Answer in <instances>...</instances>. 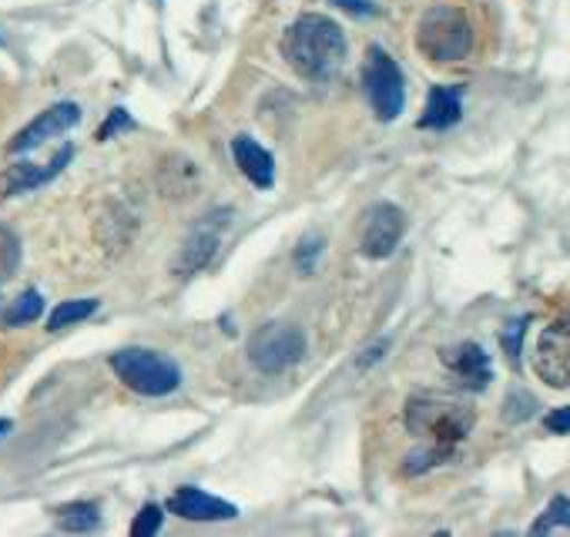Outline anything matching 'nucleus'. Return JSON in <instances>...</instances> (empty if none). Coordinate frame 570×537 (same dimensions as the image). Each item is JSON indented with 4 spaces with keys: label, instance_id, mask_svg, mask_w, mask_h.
Wrapping results in <instances>:
<instances>
[{
    "label": "nucleus",
    "instance_id": "f257e3e1",
    "mask_svg": "<svg viewBox=\"0 0 570 537\" xmlns=\"http://www.w3.org/2000/svg\"><path fill=\"white\" fill-rule=\"evenodd\" d=\"M282 58L306 81H326L346 61V35L333 18L303 14L282 38Z\"/></svg>",
    "mask_w": 570,
    "mask_h": 537
},
{
    "label": "nucleus",
    "instance_id": "f03ea898",
    "mask_svg": "<svg viewBox=\"0 0 570 537\" xmlns=\"http://www.w3.org/2000/svg\"><path fill=\"white\" fill-rule=\"evenodd\" d=\"M406 430L433 440V447L453 450L473 430V410L443 393H416L406 403Z\"/></svg>",
    "mask_w": 570,
    "mask_h": 537
},
{
    "label": "nucleus",
    "instance_id": "7ed1b4c3",
    "mask_svg": "<svg viewBox=\"0 0 570 537\" xmlns=\"http://www.w3.org/2000/svg\"><path fill=\"white\" fill-rule=\"evenodd\" d=\"M416 48L423 58L436 61V65H453L470 58L473 51V25L460 8L450 4H436L420 18L416 28Z\"/></svg>",
    "mask_w": 570,
    "mask_h": 537
},
{
    "label": "nucleus",
    "instance_id": "20e7f679",
    "mask_svg": "<svg viewBox=\"0 0 570 537\" xmlns=\"http://www.w3.org/2000/svg\"><path fill=\"white\" fill-rule=\"evenodd\" d=\"M111 370L118 380L141 393V397H168L181 387V370L171 357L148 350V346H131L111 357Z\"/></svg>",
    "mask_w": 570,
    "mask_h": 537
},
{
    "label": "nucleus",
    "instance_id": "39448f33",
    "mask_svg": "<svg viewBox=\"0 0 570 537\" xmlns=\"http://www.w3.org/2000/svg\"><path fill=\"white\" fill-rule=\"evenodd\" d=\"M306 357V333L293 323H268L248 340V360L258 373L275 377Z\"/></svg>",
    "mask_w": 570,
    "mask_h": 537
},
{
    "label": "nucleus",
    "instance_id": "423d86ee",
    "mask_svg": "<svg viewBox=\"0 0 570 537\" xmlns=\"http://www.w3.org/2000/svg\"><path fill=\"white\" fill-rule=\"evenodd\" d=\"M363 85L366 95L373 101V111L380 121H396L403 105H406V88H403V71L400 65L383 51V48H370L366 51V65H363Z\"/></svg>",
    "mask_w": 570,
    "mask_h": 537
},
{
    "label": "nucleus",
    "instance_id": "0eeeda50",
    "mask_svg": "<svg viewBox=\"0 0 570 537\" xmlns=\"http://www.w3.org/2000/svg\"><path fill=\"white\" fill-rule=\"evenodd\" d=\"M533 373L553 390L570 387V310H563L550 320V326H543L533 346Z\"/></svg>",
    "mask_w": 570,
    "mask_h": 537
},
{
    "label": "nucleus",
    "instance_id": "6e6552de",
    "mask_svg": "<svg viewBox=\"0 0 570 537\" xmlns=\"http://www.w3.org/2000/svg\"><path fill=\"white\" fill-rule=\"evenodd\" d=\"M403 232H406L403 208L393 202H376L363 218L360 248L366 258H390L396 252V245L403 242Z\"/></svg>",
    "mask_w": 570,
    "mask_h": 537
},
{
    "label": "nucleus",
    "instance_id": "1a4fd4ad",
    "mask_svg": "<svg viewBox=\"0 0 570 537\" xmlns=\"http://www.w3.org/2000/svg\"><path fill=\"white\" fill-rule=\"evenodd\" d=\"M78 121H81V108H78L75 101L51 105L48 111H41L28 128H21V131L11 138L8 152H11V155H28V152H35L38 145H45L48 138H58V135L71 131Z\"/></svg>",
    "mask_w": 570,
    "mask_h": 537
},
{
    "label": "nucleus",
    "instance_id": "9d476101",
    "mask_svg": "<svg viewBox=\"0 0 570 537\" xmlns=\"http://www.w3.org/2000/svg\"><path fill=\"white\" fill-rule=\"evenodd\" d=\"M440 360H443V367L460 380V387H463V390L480 393V390H487V387H490V380H493L490 357H487V353H483V346H476V343H456V346H446V350L440 353Z\"/></svg>",
    "mask_w": 570,
    "mask_h": 537
},
{
    "label": "nucleus",
    "instance_id": "9b49d317",
    "mask_svg": "<svg viewBox=\"0 0 570 537\" xmlns=\"http://www.w3.org/2000/svg\"><path fill=\"white\" fill-rule=\"evenodd\" d=\"M168 510L185 517V520H232L238 514V507L232 500H222V497H212L198 487H181L168 497Z\"/></svg>",
    "mask_w": 570,
    "mask_h": 537
},
{
    "label": "nucleus",
    "instance_id": "f8f14e48",
    "mask_svg": "<svg viewBox=\"0 0 570 537\" xmlns=\"http://www.w3.org/2000/svg\"><path fill=\"white\" fill-rule=\"evenodd\" d=\"M75 158V148L71 145H65L48 165H28V162H21V165H14L11 172H8V178H4V195H21V192H35V188H41V185H48L51 178H58L61 172H65V165Z\"/></svg>",
    "mask_w": 570,
    "mask_h": 537
},
{
    "label": "nucleus",
    "instance_id": "ddd939ff",
    "mask_svg": "<svg viewBox=\"0 0 570 537\" xmlns=\"http://www.w3.org/2000/svg\"><path fill=\"white\" fill-rule=\"evenodd\" d=\"M232 155H235V165L238 172L255 185V188H272L275 185V162L272 155L248 135H238L232 141Z\"/></svg>",
    "mask_w": 570,
    "mask_h": 537
},
{
    "label": "nucleus",
    "instance_id": "4468645a",
    "mask_svg": "<svg viewBox=\"0 0 570 537\" xmlns=\"http://www.w3.org/2000/svg\"><path fill=\"white\" fill-rule=\"evenodd\" d=\"M463 118V88H433L426 111L420 118V128L430 131H446Z\"/></svg>",
    "mask_w": 570,
    "mask_h": 537
},
{
    "label": "nucleus",
    "instance_id": "2eb2a0df",
    "mask_svg": "<svg viewBox=\"0 0 570 537\" xmlns=\"http://www.w3.org/2000/svg\"><path fill=\"white\" fill-rule=\"evenodd\" d=\"M215 248H218V232H215V228H198V232L181 245V252L175 255L171 273H175V276L195 273V268L208 265V258L215 255Z\"/></svg>",
    "mask_w": 570,
    "mask_h": 537
},
{
    "label": "nucleus",
    "instance_id": "dca6fc26",
    "mask_svg": "<svg viewBox=\"0 0 570 537\" xmlns=\"http://www.w3.org/2000/svg\"><path fill=\"white\" fill-rule=\"evenodd\" d=\"M58 527H61V530H68V534H88V530H98V527H101L98 504H91V500H75V504L58 507Z\"/></svg>",
    "mask_w": 570,
    "mask_h": 537
},
{
    "label": "nucleus",
    "instance_id": "f3484780",
    "mask_svg": "<svg viewBox=\"0 0 570 537\" xmlns=\"http://www.w3.org/2000/svg\"><path fill=\"white\" fill-rule=\"evenodd\" d=\"M45 313V296L38 290L21 293L8 310H4V326H28Z\"/></svg>",
    "mask_w": 570,
    "mask_h": 537
},
{
    "label": "nucleus",
    "instance_id": "a211bd4d",
    "mask_svg": "<svg viewBox=\"0 0 570 537\" xmlns=\"http://www.w3.org/2000/svg\"><path fill=\"white\" fill-rule=\"evenodd\" d=\"M98 313V300H71V303H61L51 316H48V330L58 333L65 326H75V323H85L88 316Z\"/></svg>",
    "mask_w": 570,
    "mask_h": 537
},
{
    "label": "nucleus",
    "instance_id": "6ab92c4d",
    "mask_svg": "<svg viewBox=\"0 0 570 537\" xmlns=\"http://www.w3.org/2000/svg\"><path fill=\"white\" fill-rule=\"evenodd\" d=\"M557 527H570V500H567L563 494L553 497V500L547 504V510L533 520L530 534H550V530H557Z\"/></svg>",
    "mask_w": 570,
    "mask_h": 537
},
{
    "label": "nucleus",
    "instance_id": "aec40b11",
    "mask_svg": "<svg viewBox=\"0 0 570 537\" xmlns=\"http://www.w3.org/2000/svg\"><path fill=\"white\" fill-rule=\"evenodd\" d=\"M18 265H21V242L8 225H0V283H8L18 273Z\"/></svg>",
    "mask_w": 570,
    "mask_h": 537
},
{
    "label": "nucleus",
    "instance_id": "412c9836",
    "mask_svg": "<svg viewBox=\"0 0 570 537\" xmlns=\"http://www.w3.org/2000/svg\"><path fill=\"white\" fill-rule=\"evenodd\" d=\"M527 323H530V316L510 320V323L503 326V333H500V346H503V353H507V360H510L513 367L520 363V346H523V336H527Z\"/></svg>",
    "mask_w": 570,
    "mask_h": 537
},
{
    "label": "nucleus",
    "instance_id": "4be33fe9",
    "mask_svg": "<svg viewBox=\"0 0 570 537\" xmlns=\"http://www.w3.org/2000/svg\"><path fill=\"white\" fill-rule=\"evenodd\" d=\"M161 520H165V510L158 504H145L138 510L135 524H131V537H151V534H158L161 530Z\"/></svg>",
    "mask_w": 570,
    "mask_h": 537
},
{
    "label": "nucleus",
    "instance_id": "5701e85b",
    "mask_svg": "<svg viewBox=\"0 0 570 537\" xmlns=\"http://www.w3.org/2000/svg\"><path fill=\"white\" fill-rule=\"evenodd\" d=\"M537 410V400L527 393V390H513L510 397H507V407H503V417L510 420V423H517V420H527L530 413Z\"/></svg>",
    "mask_w": 570,
    "mask_h": 537
},
{
    "label": "nucleus",
    "instance_id": "b1692460",
    "mask_svg": "<svg viewBox=\"0 0 570 537\" xmlns=\"http://www.w3.org/2000/svg\"><path fill=\"white\" fill-rule=\"evenodd\" d=\"M323 252V235H306L296 248V265L303 268V276H309L313 268H316V258Z\"/></svg>",
    "mask_w": 570,
    "mask_h": 537
},
{
    "label": "nucleus",
    "instance_id": "393cba45",
    "mask_svg": "<svg viewBox=\"0 0 570 537\" xmlns=\"http://www.w3.org/2000/svg\"><path fill=\"white\" fill-rule=\"evenodd\" d=\"M128 128H135L131 115H128L125 108H115V111L108 115V121L98 128V141H108V138H115V131H128Z\"/></svg>",
    "mask_w": 570,
    "mask_h": 537
},
{
    "label": "nucleus",
    "instance_id": "a878e982",
    "mask_svg": "<svg viewBox=\"0 0 570 537\" xmlns=\"http://www.w3.org/2000/svg\"><path fill=\"white\" fill-rule=\"evenodd\" d=\"M543 427H547L550 433H570V407H560V410L547 413V417H543Z\"/></svg>",
    "mask_w": 570,
    "mask_h": 537
},
{
    "label": "nucleus",
    "instance_id": "bb28decb",
    "mask_svg": "<svg viewBox=\"0 0 570 537\" xmlns=\"http://www.w3.org/2000/svg\"><path fill=\"white\" fill-rule=\"evenodd\" d=\"M330 4H336V8H343V11H350V14H356V18L376 14V4H373V0H330Z\"/></svg>",
    "mask_w": 570,
    "mask_h": 537
},
{
    "label": "nucleus",
    "instance_id": "cd10ccee",
    "mask_svg": "<svg viewBox=\"0 0 570 537\" xmlns=\"http://www.w3.org/2000/svg\"><path fill=\"white\" fill-rule=\"evenodd\" d=\"M11 427H14L11 420H0V437H4V433H11Z\"/></svg>",
    "mask_w": 570,
    "mask_h": 537
},
{
    "label": "nucleus",
    "instance_id": "c85d7f7f",
    "mask_svg": "<svg viewBox=\"0 0 570 537\" xmlns=\"http://www.w3.org/2000/svg\"><path fill=\"white\" fill-rule=\"evenodd\" d=\"M4 310H8V306H4V303H0V326H4Z\"/></svg>",
    "mask_w": 570,
    "mask_h": 537
},
{
    "label": "nucleus",
    "instance_id": "c756f323",
    "mask_svg": "<svg viewBox=\"0 0 570 537\" xmlns=\"http://www.w3.org/2000/svg\"><path fill=\"white\" fill-rule=\"evenodd\" d=\"M0 45H4V38H0Z\"/></svg>",
    "mask_w": 570,
    "mask_h": 537
}]
</instances>
